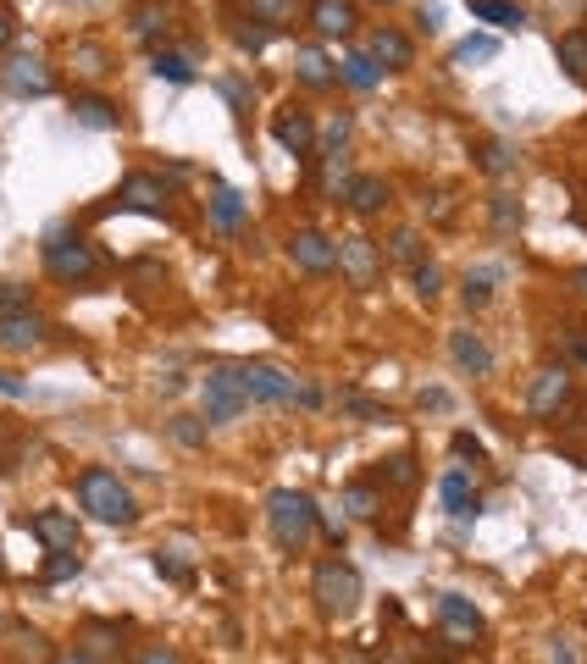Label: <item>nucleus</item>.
I'll list each match as a JSON object with an SVG mask.
<instances>
[{"mask_svg": "<svg viewBox=\"0 0 587 664\" xmlns=\"http://www.w3.org/2000/svg\"><path fill=\"white\" fill-rule=\"evenodd\" d=\"M288 255H294V266H305L316 277L338 272V244L327 233H316V227H300V233L288 238Z\"/></svg>", "mask_w": 587, "mask_h": 664, "instance_id": "9", "label": "nucleus"}, {"mask_svg": "<svg viewBox=\"0 0 587 664\" xmlns=\"http://www.w3.org/2000/svg\"><path fill=\"white\" fill-rule=\"evenodd\" d=\"M266 521H272L277 543L283 548H305L316 532V504L305 493H294V487H283V493L266 498Z\"/></svg>", "mask_w": 587, "mask_h": 664, "instance_id": "3", "label": "nucleus"}, {"mask_svg": "<svg viewBox=\"0 0 587 664\" xmlns=\"http://www.w3.org/2000/svg\"><path fill=\"white\" fill-rule=\"evenodd\" d=\"M156 570H161L167 581H189V576H194V570H189V565H178L172 554H156Z\"/></svg>", "mask_w": 587, "mask_h": 664, "instance_id": "49", "label": "nucleus"}, {"mask_svg": "<svg viewBox=\"0 0 587 664\" xmlns=\"http://www.w3.org/2000/svg\"><path fill=\"white\" fill-rule=\"evenodd\" d=\"M78 570H84V559H78V554H72V548H67V554H50V559H45V570H39V581H72V576H78Z\"/></svg>", "mask_w": 587, "mask_h": 664, "instance_id": "40", "label": "nucleus"}, {"mask_svg": "<svg viewBox=\"0 0 587 664\" xmlns=\"http://www.w3.org/2000/svg\"><path fill=\"white\" fill-rule=\"evenodd\" d=\"M388 255H394V261L405 266V272H410V266H421V261H427V249H421V233H416V227H399V233L388 238Z\"/></svg>", "mask_w": 587, "mask_h": 664, "instance_id": "28", "label": "nucleus"}, {"mask_svg": "<svg viewBox=\"0 0 587 664\" xmlns=\"http://www.w3.org/2000/svg\"><path fill=\"white\" fill-rule=\"evenodd\" d=\"M560 61L571 78H587V28H576V34L560 39Z\"/></svg>", "mask_w": 587, "mask_h": 664, "instance_id": "35", "label": "nucleus"}, {"mask_svg": "<svg viewBox=\"0 0 587 664\" xmlns=\"http://www.w3.org/2000/svg\"><path fill=\"white\" fill-rule=\"evenodd\" d=\"M349 150H327V161H322V189L333 194V200H344L349 194Z\"/></svg>", "mask_w": 587, "mask_h": 664, "instance_id": "27", "label": "nucleus"}, {"mask_svg": "<svg viewBox=\"0 0 587 664\" xmlns=\"http://www.w3.org/2000/svg\"><path fill=\"white\" fill-rule=\"evenodd\" d=\"M294 72H300V83H311V89H322V83H338V67L327 61L322 45H305L300 56H294Z\"/></svg>", "mask_w": 587, "mask_h": 664, "instance_id": "23", "label": "nucleus"}, {"mask_svg": "<svg viewBox=\"0 0 587 664\" xmlns=\"http://www.w3.org/2000/svg\"><path fill=\"white\" fill-rule=\"evenodd\" d=\"M576 288H582V294H587V266H582V272H576Z\"/></svg>", "mask_w": 587, "mask_h": 664, "instance_id": "58", "label": "nucleus"}, {"mask_svg": "<svg viewBox=\"0 0 587 664\" xmlns=\"http://www.w3.org/2000/svg\"><path fill=\"white\" fill-rule=\"evenodd\" d=\"M6 45H12V17L0 12V50H6Z\"/></svg>", "mask_w": 587, "mask_h": 664, "instance_id": "56", "label": "nucleus"}, {"mask_svg": "<svg viewBox=\"0 0 587 664\" xmlns=\"http://www.w3.org/2000/svg\"><path fill=\"white\" fill-rule=\"evenodd\" d=\"M449 360H455V366L466 371V377H488V371H493V349L482 344V338H477L471 327L449 332Z\"/></svg>", "mask_w": 587, "mask_h": 664, "instance_id": "14", "label": "nucleus"}, {"mask_svg": "<svg viewBox=\"0 0 587 664\" xmlns=\"http://www.w3.org/2000/svg\"><path fill=\"white\" fill-rule=\"evenodd\" d=\"M0 449H6V443H0Z\"/></svg>", "mask_w": 587, "mask_h": 664, "instance_id": "62", "label": "nucleus"}, {"mask_svg": "<svg viewBox=\"0 0 587 664\" xmlns=\"http://www.w3.org/2000/svg\"><path fill=\"white\" fill-rule=\"evenodd\" d=\"M344 200L355 205L360 216H372V211H383V205H388V183H383V178H355Z\"/></svg>", "mask_w": 587, "mask_h": 664, "instance_id": "25", "label": "nucleus"}, {"mask_svg": "<svg viewBox=\"0 0 587 664\" xmlns=\"http://www.w3.org/2000/svg\"><path fill=\"white\" fill-rule=\"evenodd\" d=\"M0 89L17 95V100H45L50 89H56V72H50L39 56H12L6 67H0Z\"/></svg>", "mask_w": 587, "mask_h": 664, "instance_id": "7", "label": "nucleus"}, {"mask_svg": "<svg viewBox=\"0 0 587 664\" xmlns=\"http://www.w3.org/2000/svg\"><path fill=\"white\" fill-rule=\"evenodd\" d=\"M355 23H360L355 0H311V28L322 39H349V34H355Z\"/></svg>", "mask_w": 587, "mask_h": 664, "instance_id": "11", "label": "nucleus"}, {"mask_svg": "<svg viewBox=\"0 0 587 664\" xmlns=\"http://www.w3.org/2000/svg\"><path fill=\"white\" fill-rule=\"evenodd\" d=\"M344 515H349V521H366V515H377V487H372V482H349V487H344Z\"/></svg>", "mask_w": 587, "mask_h": 664, "instance_id": "29", "label": "nucleus"}, {"mask_svg": "<svg viewBox=\"0 0 587 664\" xmlns=\"http://www.w3.org/2000/svg\"><path fill=\"white\" fill-rule=\"evenodd\" d=\"M72 653H84L89 664H117L122 659V631L117 626H100V620H89L84 631H78V648Z\"/></svg>", "mask_w": 587, "mask_h": 664, "instance_id": "15", "label": "nucleus"}, {"mask_svg": "<svg viewBox=\"0 0 587 664\" xmlns=\"http://www.w3.org/2000/svg\"><path fill=\"white\" fill-rule=\"evenodd\" d=\"M0 393H6V399H23L28 382H23V377H12V371H0Z\"/></svg>", "mask_w": 587, "mask_h": 664, "instance_id": "51", "label": "nucleus"}, {"mask_svg": "<svg viewBox=\"0 0 587 664\" xmlns=\"http://www.w3.org/2000/svg\"><path fill=\"white\" fill-rule=\"evenodd\" d=\"M272 139L283 144L288 155H311L316 150V122H311V111L305 106H283L272 117Z\"/></svg>", "mask_w": 587, "mask_h": 664, "instance_id": "10", "label": "nucleus"}, {"mask_svg": "<svg viewBox=\"0 0 587 664\" xmlns=\"http://www.w3.org/2000/svg\"><path fill=\"white\" fill-rule=\"evenodd\" d=\"M338 266H344V277L355 288H372L377 272H383V249L366 233H349V238H338Z\"/></svg>", "mask_w": 587, "mask_h": 664, "instance_id": "8", "label": "nucleus"}, {"mask_svg": "<svg viewBox=\"0 0 587 664\" xmlns=\"http://www.w3.org/2000/svg\"><path fill=\"white\" fill-rule=\"evenodd\" d=\"M150 67H156V78H167V83H194V67H189L183 56H167V50H161Z\"/></svg>", "mask_w": 587, "mask_h": 664, "instance_id": "41", "label": "nucleus"}, {"mask_svg": "<svg viewBox=\"0 0 587 664\" xmlns=\"http://www.w3.org/2000/svg\"><path fill=\"white\" fill-rule=\"evenodd\" d=\"M421 28H427V34H438V28H444V12H438V6H421Z\"/></svg>", "mask_w": 587, "mask_h": 664, "instance_id": "54", "label": "nucleus"}, {"mask_svg": "<svg viewBox=\"0 0 587 664\" xmlns=\"http://www.w3.org/2000/svg\"><path fill=\"white\" fill-rule=\"evenodd\" d=\"M383 61H377V56H366V50H355V56H349L344 61V67H338V78H344V83H355V89H377V83H383Z\"/></svg>", "mask_w": 587, "mask_h": 664, "instance_id": "24", "label": "nucleus"}, {"mask_svg": "<svg viewBox=\"0 0 587 664\" xmlns=\"http://www.w3.org/2000/svg\"><path fill=\"white\" fill-rule=\"evenodd\" d=\"M466 498H471V465H449L444 471V510L455 515Z\"/></svg>", "mask_w": 587, "mask_h": 664, "instance_id": "32", "label": "nucleus"}, {"mask_svg": "<svg viewBox=\"0 0 587 664\" xmlns=\"http://www.w3.org/2000/svg\"><path fill=\"white\" fill-rule=\"evenodd\" d=\"M28 526H34V537L50 548V554H67V548H78V521H72V515H61V510H39Z\"/></svg>", "mask_w": 587, "mask_h": 664, "instance_id": "17", "label": "nucleus"}, {"mask_svg": "<svg viewBox=\"0 0 587 664\" xmlns=\"http://www.w3.org/2000/svg\"><path fill=\"white\" fill-rule=\"evenodd\" d=\"M366 56H377L388 72H399V67H410V61H416V45H410L399 28H372V45H366Z\"/></svg>", "mask_w": 587, "mask_h": 664, "instance_id": "19", "label": "nucleus"}, {"mask_svg": "<svg viewBox=\"0 0 587 664\" xmlns=\"http://www.w3.org/2000/svg\"><path fill=\"white\" fill-rule=\"evenodd\" d=\"M493 56H499V39H493V34H466V39L455 45V67H471V61H493Z\"/></svg>", "mask_w": 587, "mask_h": 664, "instance_id": "30", "label": "nucleus"}, {"mask_svg": "<svg viewBox=\"0 0 587 664\" xmlns=\"http://www.w3.org/2000/svg\"><path fill=\"white\" fill-rule=\"evenodd\" d=\"M17 648H23L28 653V659H50V653H45V637H39V631H28V626H17Z\"/></svg>", "mask_w": 587, "mask_h": 664, "instance_id": "46", "label": "nucleus"}, {"mask_svg": "<svg viewBox=\"0 0 587 664\" xmlns=\"http://www.w3.org/2000/svg\"><path fill=\"white\" fill-rule=\"evenodd\" d=\"M360 598H366V587H360L355 565H344V559H322L316 565V604H322V615L344 620L360 609Z\"/></svg>", "mask_w": 587, "mask_h": 664, "instance_id": "2", "label": "nucleus"}, {"mask_svg": "<svg viewBox=\"0 0 587 664\" xmlns=\"http://www.w3.org/2000/svg\"><path fill=\"white\" fill-rule=\"evenodd\" d=\"M244 194L233 189V183H211V222H216V233H239L244 227Z\"/></svg>", "mask_w": 587, "mask_h": 664, "instance_id": "20", "label": "nucleus"}, {"mask_svg": "<svg viewBox=\"0 0 587 664\" xmlns=\"http://www.w3.org/2000/svg\"><path fill=\"white\" fill-rule=\"evenodd\" d=\"M477 166H482V172H493V178H499V172H516V150H510V144H482Z\"/></svg>", "mask_w": 587, "mask_h": 664, "instance_id": "39", "label": "nucleus"}, {"mask_svg": "<svg viewBox=\"0 0 587 664\" xmlns=\"http://www.w3.org/2000/svg\"><path fill=\"white\" fill-rule=\"evenodd\" d=\"M61 67H67L72 78H100V72L111 67V50L100 45V39H67V45H61Z\"/></svg>", "mask_w": 587, "mask_h": 664, "instance_id": "13", "label": "nucleus"}, {"mask_svg": "<svg viewBox=\"0 0 587 664\" xmlns=\"http://www.w3.org/2000/svg\"><path fill=\"white\" fill-rule=\"evenodd\" d=\"M493 288H499V266H477V272H466L460 277V294H466V305L471 310H482L493 299Z\"/></svg>", "mask_w": 587, "mask_h": 664, "instance_id": "26", "label": "nucleus"}, {"mask_svg": "<svg viewBox=\"0 0 587 664\" xmlns=\"http://www.w3.org/2000/svg\"><path fill=\"white\" fill-rule=\"evenodd\" d=\"M133 664H178V653H167V648H144Z\"/></svg>", "mask_w": 587, "mask_h": 664, "instance_id": "52", "label": "nucleus"}, {"mask_svg": "<svg viewBox=\"0 0 587 664\" xmlns=\"http://www.w3.org/2000/svg\"><path fill=\"white\" fill-rule=\"evenodd\" d=\"M133 34H139V39H161V34H167V6H139V12H133Z\"/></svg>", "mask_w": 587, "mask_h": 664, "instance_id": "38", "label": "nucleus"}, {"mask_svg": "<svg viewBox=\"0 0 587 664\" xmlns=\"http://www.w3.org/2000/svg\"><path fill=\"white\" fill-rule=\"evenodd\" d=\"M377 482L383 487H410L416 482V454H388V460L377 465Z\"/></svg>", "mask_w": 587, "mask_h": 664, "instance_id": "31", "label": "nucleus"}, {"mask_svg": "<svg viewBox=\"0 0 587 664\" xmlns=\"http://www.w3.org/2000/svg\"><path fill=\"white\" fill-rule=\"evenodd\" d=\"M72 117L84 122V128H95V133H111V128H122L117 106H111V100H100V95H78V100H72Z\"/></svg>", "mask_w": 587, "mask_h": 664, "instance_id": "22", "label": "nucleus"}, {"mask_svg": "<svg viewBox=\"0 0 587 664\" xmlns=\"http://www.w3.org/2000/svg\"><path fill=\"white\" fill-rule=\"evenodd\" d=\"M427 216H432V222H444V216H449V194H432V200H427Z\"/></svg>", "mask_w": 587, "mask_h": 664, "instance_id": "55", "label": "nucleus"}, {"mask_svg": "<svg viewBox=\"0 0 587 664\" xmlns=\"http://www.w3.org/2000/svg\"><path fill=\"white\" fill-rule=\"evenodd\" d=\"M23 310H34V288L0 283V321H6V316H23Z\"/></svg>", "mask_w": 587, "mask_h": 664, "instance_id": "37", "label": "nucleus"}, {"mask_svg": "<svg viewBox=\"0 0 587 664\" xmlns=\"http://www.w3.org/2000/svg\"><path fill=\"white\" fill-rule=\"evenodd\" d=\"M45 272L61 283H89L95 277V249L78 244L72 233H50L45 238Z\"/></svg>", "mask_w": 587, "mask_h": 664, "instance_id": "5", "label": "nucleus"}, {"mask_svg": "<svg viewBox=\"0 0 587 664\" xmlns=\"http://www.w3.org/2000/svg\"><path fill=\"white\" fill-rule=\"evenodd\" d=\"M438 620H444L449 631H460V637H482V631H488L482 609L471 604V598H460V593H438Z\"/></svg>", "mask_w": 587, "mask_h": 664, "instance_id": "16", "label": "nucleus"}, {"mask_svg": "<svg viewBox=\"0 0 587 664\" xmlns=\"http://www.w3.org/2000/svg\"><path fill=\"white\" fill-rule=\"evenodd\" d=\"M244 6H250V17H261V23H272V28L288 23V0H244Z\"/></svg>", "mask_w": 587, "mask_h": 664, "instance_id": "45", "label": "nucleus"}, {"mask_svg": "<svg viewBox=\"0 0 587 664\" xmlns=\"http://www.w3.org/2000/svg\"><path fill=\"white\" fill-rule=\"evenodd\" d=\"M45 664H89L84 653H61V659H45Z\"/></svg>", "mask_w": 587, "mask_h": 664, "instance_id": "57", "label": "nucleus"}, {"mask_svg": "<svg viewBox=\"0 0 587 664\" xmlns=\"http://www.w3.org/2000/svg\"><path fill=\"white\" fill-rule=\"evenodd\" d=\"M239 377H244V388H250V399H261V404L300 399V377L272 366V360H239Z\"/></svg>", "mask_w": 587, "mask_h": 664, "instance_id": "6", "label": "nucleus"}, {"mask_svg": "<svg viewBox=\"0 0 587 664\" xmlns=\"http://www.w3.org/2000/svg\"><path fill=\"white\" fill-rule=\"evenodd\" d=\"M565 393H571V377H565L560 366H549V371H538V377H532L527 410L532 415H549V410H560V404H565Z\"/></svg>", "mask_w": 587, "mask_h": 664, "instance_id": "18", "label": "nucleus"}, {"mask_svg": "<svg viewBox=\"0 0 587 664\" xmlns=\"http://www.w3.org/2000/svg\"><path fill=\"white\" fill-rule=\"evenodd\" d=\"M0 581H6V559H0Z\"/></svg>", "mask_w": 587, "mask_h": 664, "instance_id": "60", "label": "nucleus"}, {"mask_svg": "<svg viewBox=\"0 0 587 664\" xmlns=\"http://www.w3.org/2000/svg\"><path fill=\"white\" fill-rule=\"evenodd\" d=\"M471 12H477L482 23H499V28H516L521 23V6H516V0H471Z\"/></svg>", "mask_w": 587, "mask_h": 664, "instance_id": "34", "label": "nucleus"}, {"mask_svg": "<svg viewBox=\"0 0 587 664\" xmlns=\"http://www.w3.org/2000/svg\"><path fill=\"white\" fill-rule=\"evenodd\" d=\"M277 28L272 23H261V17H244V23H233V45H244L255 56V50H266V39H272Z\"/></svg>", "mask_w": 587, "mask_h": 664, "instance_id": "36", "label": "nucleus"}, {"mask_svg": "<svg viewBox=\"0 0 587 664\" xmlns=\"http://www.w3.org/2000/svg\"><path fill=\"white\" fill-rule=\"evenodd\" d=\"M455 454H466V460H477V454H482V443L471 438V432H460V438H455Z\"/></svg>", "mask_w": 587, "mask_h": 664, "instance_id": "53", "label": "nucleus"}, {"mask_svg": "<svg viewBox=\"0 0 587 664\" xmlns=\"http://www.w3.org/2000/svg\"><path fill=\"white\" fill-rule=\"evenodd\" d=\"M576 355H582V360H587V344H576Z\"/></svg>", "mask_w": 587, "mask_h": 664, "instance_id": "59", "label": "nucleus"}, {"mask_svg": "<svg viewBox=\"0 0 587 664\" xmlns=\"http://www.w3.org/2000/svg\"><path fill=\"white\" fill-rule=\"evenodd\" d=\"M349 415H360V421H394V410L377 399H366V393H349Z\"/></svg>", "mask_w": 587, "mask_h": 664, "instance_id": "44", "label": "nucleus"}, {"mask_svg": "<svg viewBox=\"0 0 587 664\" xmlns=\"http://www.w3.org/2000/svg\"><path fill=\"white\" fill-rule=\"evenodd\" d=\"M488 216H493V227H510V233H516V227H521V200H516V194H499Z\"/></svg>", "mask_w": 587, "mask_h": 664, "instance_id": "43", "label": "nucleus"}, {"mask_svg": "<svg viewBox=\"0 0 587 664\" xmlns=\"http://www.w3.org/2000/svg\"><path fill=\"white\" fill-rule=\"evenodd\" d=\"M410 288H416L421 299H432V294H438V288H444V272H438V266H432V261L410 266Z\"/></svg>", "mask_w": 587, "mask_h": 664, "instance_id": "42", "label": "nucleus"}, {"mask_svg": "<svg viewBox=\"0 0 587 664\" xmlns=\"http://www.w3.org/2000/svg\"><path fill=\"white\" fill-rule=\"evenodd\" d=\"M349 133H355V128H349V117H333V122H327V133H322L327 150H349Z\"/></svg>", "mask_w": 587, "mask_h": 664, "instance_id": "47", "label": "nucleus"}, {"mask_svg": "<svg viewBox=\"0 0 587 664\" xmlns=\"http://www.w3.org/2000/svg\"><path fill=\"white\" fill-rule=\"evenodd\" d=\"M167 438L178 443V449H200V443H205V415H172Z\"/></svg>", "mask_w": 587, "mask_h": 664, "instance_id": "33", "label": "nucleus"}, {"mask_svg": "<svg viewBox=\"0 0 587 664\" xmlns=\"http://www.w3.org/2000/svg\"><path fill=\"white\" fill-rule=\"evenodd\" d=\"M50 338V327L34 316V310H23V316H6L0 321V349L6 355H28V349H39Z\"/></svg>", "mask_w": 587, "mask_h": 664, "instance_id": "12", "label": "nucleus"}, {"mask_svg": "<svg viewBox=\"0 0 587 664\" xmlns=\"http://www.w3.org/2000/svg\"><path fill=\"white\" fill-rule=\"evenodd\" d=\"M117 200L128 205V211H167V189H161V178H144V172H133L128 183L117 189Z\"/></svg>", "mask_w": 587, "mask_h": 664, "instance_id": "21", "label": "nucleus"}, {"mask_svg": "<svg viewBox=\"0 0 587 664\" xmlns=\"http://www.w3.org/2000/svg\"><path fill=\"white\" fill-rule=\"evenodd\" d=\"M549 659H554V664H582V648H576L571 637H554V642H549Z\"/></svg>", "mask_w": 587, "mask_h": 664, "instance_id": "48", "label": "nucleus"}, {"mask_svg": "<svg viewBox=\"0 0 587 664\" xmlns=\"http://www.w3.org/2000/svg\"><path fill=\"white\" fill-rule=\"evenodd\" d=\"M438 664H455V659H438Z\"/></svg>", "mask_w": 587, "mask_h": 664, "instance_id": "61", "label": "nucleus"}, {"mask_svg": "<svg viewBox=\"0 0 587 664\" xmlns=\"http://www.w3.org/2000/svg\"><path fill=\"white\" fill-rule=\"evenodd\" d=\"M416 404H421V410H449V393L444 388H421Z\"/></svg>", "mask_w": 587, "mask_h": 664, "instance_id": "50", "label": "nucleus"}, {"mask_svg": "<svg viewBox=\"0 0 587 664\" xmlns=\"http://www.w3.org/2000/svg\"><path fill=\"white\" fill-rule=\"evenodd\" d=\"M244 404H250V388H244V377H239V360L211 366V377H205V421H211V427L239 421Z\"/></svg>", "mask_w": 587, "mask_h": 664, "instance_id": "4", "label": "nucleus"}, {"mask_svg": "<svg viewBox=\"0 0 587 664\" xmlns=\"http://www.w3.org/2000/svg\"><path fill=\"white\" fill-rule=\"evenodd\" d=\"M78 504H84L89 521H100V526H133V515H139L128 482H122L117 471H106V465H89V471L78 476Z\"/></svg>", "mask_w": 587, "mask_h": 664, "instance_id": "1", "label": "nucleus"}]
</instances>
